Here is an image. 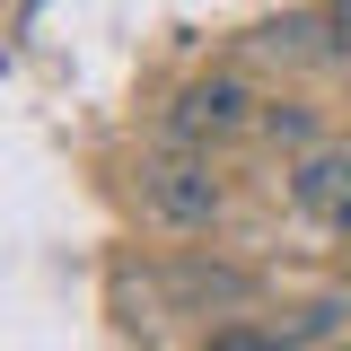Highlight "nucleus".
<instances>
[{
	"label": "nucleus",
	"mask_w": 351,
	"mask_h": 351,
	"mask_svg": "<svg viewBox=\"0 0 351 351\" xmlns=\"http://www.w3.org/2000/svg\"><path fill=\"white\" fill-rule=\"evenodd\" d=\"M132 202L141 219H158V228H211L228 211V184L211 176V149H149L141 167H132Z\"/></svg>",
	"instance_id": "obj_1"
},
{
	"label": "nucleus",
	"mask_w": 351,
	"mask_h": 351,
	"mask_svg": "<svg viewBox=\"0 0 351 351\" xmlns=\"http://www.w3.org/2000/svg\"><path fill=\"white\" fill-rule=\"evenodd\" d=\"M246 132H263V97L237 71H211V80H193L167 106V141L176 149H219V141H246Z\"/></svg>",
	"instance_id": "obj_2"
},
{
	"label": "nucleus",
	"mask_w": 351,
	"mask_h": 351,
	"mask_svg": "<svg viewBox=\"0 0 351 351\" xmlns=\"http://www.w3.org/2000/svg\"><path fill=\"white\" fill-rule=\"evenodd\" d=\"M290 202H299V219L351 237V149H299V167H290Z\"/></svg>",
	"instance_id": "obj_3"
},
{
	"label": "nucleus",
	"mask_w": 351,
	"mask_h": 351,
	"mask_svg": "<svg viewBox=\"0 0 351 351\" xmlns=\"http://www.w3.org/2000/svg\"><path fill=\"white\" fill-rule=\"evenodd\" d=\"M334 325H343V307H334V299L307 307V316H290V325H246V316H237V325H219L202 351H307V343H325Z\"/></svg>",
	"instance_id": "obj_4"
},
{
	"label": "nucleus",
	"mask_w": 351,
	"mask_h": 351,
	"mask_svg": "<svg viewBox=\"0 0 351 351\" xmlns=\"http://www.w3.org/2000/svg\"><path fill=\"white\" fill-rule=\"evenodd\" d=\"M316 27H307V18H272V27H255V53H290V62H299V53H316Z\"/></svg>",
	"instance_id": "obj_5"
},
{
	"label": "nucleus",
	"mask_w": 351,
	"mask_h": 351,
	"mask_svg": "<svg viewBox=\"0 0 351 351\" xmlns=\"http://www.w3.org/2000/svg\"><path fill=\"white\" fill-rule=\"evenodd\" d=\"M263 141H307V114L299 106H263Z\"/></svg>",
	"instance_id": "obj_6"
},
{
	"label": "nucleus",
	"mask_w": 351,
	"mask_h": 351,
	"mask_svg": "<svg viewBox=\"0 0 351 351\" xmlns=\"http://www.w3.org/2000/svg\"><path fill=\"white\" fill-rule=\"evenodd\" d=\"M325 36H334V53H351V0H334V9H325Z\"/></svg>",
	"instance_id": "obj_7"
}]
</instances>
